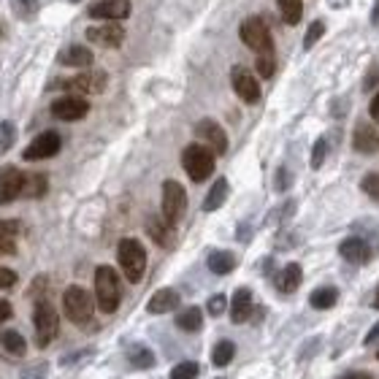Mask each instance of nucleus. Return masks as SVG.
Masks as SVG:
<instances>
[{"label":"nucleus","mask_w":379,"mask_h":379,"mask_svg":"<svg viewBox=\"0 0 379 379\" xmlns=\"http://www.w3.org/2000/svg\"><path fill=\"white\" fill-rule=\"evenodd\" d=\"M371 304H374V309H379V287H377V293H374V301H371Z\"/></svg>","instance_id":"nucleus-50"},{"label":"nucleus","mask_w":379,"mask_h":379,"mask_svg":"<svg viewBox=\"0 0 379 379\" xmlns=\"http://www.w3.org/2000/svg\"><path fill=\"white\" fill-rule=\"evenodd\" d=\"M106 85H108V76H106L104 70H89V68L85 73H79V76H73V79L60 82V87H66L70 92H85V95H98V92L106 89Z\"/></svg>","instance_id":"nucleus-9"},{"label":"nucleus","mask_w":379,"mask_h":379,"mask_svg":"<svg viewBox=\"0 0 379 379\" xmlns=\"http://www.w3.org/2000/svg\"><path fill=\"white\" fill-rule=\"evenodd\" d=\"M0 35H3V25H0Z\"/></svg>","instance_id":"nucleus-51"},{"label":"nucleus","mask_w":379,"mask_h":379,"mask_svg":"<svg viewBox=\"0 0 379 379\" xmlns=\"http://www.w3.org/2000/svg\"><path fill=\"white\" fill-rule=\"evenodd\" d=\"M92 60H95L92 52L87 46H79V44H73L66 52H60V66H68V68H89Z\"/></svg>","instance_id":"nucleus-22"},{"label":"nucleus","mask_w":379,"mask_h":379,"mask_svg":"<svg viewBox=\"0 0 379 379\" xmlns=\"http://www.w3.org/2000/svg\"><path fill=\"white\" fill-rule=\"evenodd\" d=\"M60 149H63V138H60V133L46 130V133L35 136L33 141L27 144V149L22 152V157L33 163V160H46V157H54Z\"/></svg>","instance_id":"nucleus-8"},{"label":"nucleus","mask_w":379,"mask_h":379,"mask_svg":"<svg viewBox=\"0 0 379 379\" xmlns=\"http://www.w3.org/2000/svg\"><path fill=\"white\" fill-rule=\"evenodd\" d=\"M323 33H325V22H323V19H314L311 27L306 30V38H304V49H311V46L323 38Z\"/></svg>","instance_id":"nucleus-37"},{"label":"nucleus","mask_w":379,"mask_h":379,"mask_svg":"<svg viewBox=\"0 0 379 379\" xmlns=\"http://www.w3.org/2000/svg\"><path fill=\"white\" fill-rule=\"evenodd\" d=\"M46 190H49L46 176L44 173H30L22 182V198H41V195H46Z\"/></svg>","instance_id":"nucleus-25"},{"label":"nucleus","mask_w":379,"mask_h":379,"mask_svg":"<svg viewBox=\"0 0 379 379\" xmlns=\"http://www.w3.org/2000/svg\"><path fill=\"white\" fill-rule=\"evenodd\" d=\"M33 325H35V344L49 347L57 339V330H60V317L49 301H38L33 311Z\"/></svg>","instance_id":"nucleus-4"},{"label":"nucleus","mask_w":379,"mask_h":379,"mask_svg":"<svg viewBox=\"0 0 379 379\" xmlns=\"http://www.w3.org/2000/svg\"><path fill=\"white\" fill-rule=\"evenodd\" d=\"M11 317V304L8 301H0V323H6Z\"/></svg>","instance_id":"nucleus-47"},{"label":"nucleus","mask_w":379,"mask_h":379,"mask_svg":"<svg viewBox=\"0 0 379 379\" xmlns=\"http://www.w3.org/2000/svg\"><path fill=\"white\" fill-rule=\"evenodd\" d=\"M195 136L204 141V147H209L214 155H225L228 152V136L225 130L214 120H201L195 125Z\"/></svg>","instance_id":"nucleus-10"},{"label":"nucleus","mask_w":379,"mask_h":379,"mask_svg":"<svg viewBox=\"0 0 379 379\" xmlns=\"http://www.w3.org/2000/svg\"><path fill=\"white\" fill-rule=\"evenodd\" d=\"M179 293L173 290V287H163V290H157L152 298H149V304H147V309L149 314H166V311H173L179 306Z\"/></svg>","instance_id":"nucleus-19"},{"label":"nucleus","mask_w":379,"mask_h":379,"mask_svg":"<svg viewBox=\"0 0 379 379\" xmlns=\"http://www.w3.org/2000/svg\"><path fill=\"white\" fill-rule=\"evenodd\" d=\"M301 279H304V271H301V266L298 263H290V266H285L279 276H276V287L282 290V293H295L298 287H301Z\"/></svg>","instance_id":"nucleus-23"},{"label":"nucleus","mask_w":379,"mask_h":379,"mask_svg":"<svg viewBox=\"0 0 379 379\" xmlns=\"http://www.w3.org/2000/svg\"><path fill=\"white\" fill-rule=\"evenodd\" d=\"M46 371H49V366H46V363H38V366H33V368L27 371L30 377H25V379H44L46 377Z\"/></svg>","instance_id":"nucleus-44"},{"label":"nucleus","mask_w":379,"mask_h":379,"mask_svg":"<svg viewBox=\"0 0 379 379\" xmlns=\"http://www.w3.org/2000/svg\"><path fill=\"white\" fill-rule=\"evenodd\" d=\"M377 85H379V68L374 66V68L366 73V79H363V89H366V92H371Z\"/></svg>","instance_id":"nucleus-41"},{"label":"nucleus","mask_w":379,"mask_h":379,"mask_svg":"<svg viewBox=\"0 0 379 379\" xmlns=\"http://www.w3.org/2000/svg\"><path fill=\"white\" fill-rule=\"evenodd\" d=\"M206 309H209V314H211V317H220V314L228 309V298H225V295H211V298H209Z\"/></svg>","instance_id":"nucleus-40"},{"label":"nucleus","mask_w":379,"mask_h":379,"mask_svg":"<svg viewBox=\"0 0 379 379\" xmlns=\"http://www.w3.org/2000/svg\"><path fill=\"white\" fill-rule=\"evenodd\" d=\"M182 166L192 182H204L214 173V152L204 144H190L182 152Z\"/></svg>","instance_id":"nucleus-3"},{"label":"nucleus","mask_w":379,"mask_h":379,"mask_svg":"<svg viewBox=\"0 0 379 379\" xmlns=\"http://www.w3.org/2000/svg\"><path fill=\"white\" fill-rule=\"evenodd\" d=\"M17 285V274L11 268H0V287H14Z\"/></svg>","instance_id":"nucleus-42"},{"label":"nucleus","mask_w":379,"mask_h":379,"mask_svg":"<svg viewBox=\"0 0 379 379\" xmlns=\"http://www.w3.org/2000/svg\"><path fill=\"white\" fill-rule=\"evenodd\" d=\"M279 3V11H282V19L287 25H298L301 22V14H304V3L301 0H276Z\"/></svg>","instance_id":"nucleus-30"},{"label":"nucleus","mask_w":379,"mask_h":379,"mask_svg":"<svg viewBox=\"0 0 379 379\" xmlns=\"http://www.w3.org/2000/svg\"><path fill=\"white\" fill-rule=\"evenodd\" d=\"M230 82H233V89H236V95H239L242 101H247V104H258L260 101L258 79L244 68V66H236V68L230 70Z\"/></svg>","instance_id":"nucleus-12"},{"label":"nucleus","mask_w":379,"mask_h":379,"mask_svg":"<svg viewBox=\"0 0 379 379\" xmlns=\"http://www.w3.org/2000/svg\"><path fill=\"white\" fill-rule=\"evenodd\" d=\"M147 233L152 236V242L160 244V247H166V249H171L173 242H176V236H173V225L163 217H149L147 220Z\"/></svg>","instance_id":"nucleus-17"},{"label":"nucleus","mask_w":379,"mask_h":379,"mask_svg":"<svg viewBox=\"0 0 379 379\" xmlns=\"http://www.w3.org/2000/svg\"><path fill=\"white\" fill-rule=\"evenodd\" d=\"M239 33H242V41L252 49V52L258 54H268L274 52V41H271V30H268V25L263 22L260 17H249L242 22V27H239Z\"/></svg>","instance_id":"nucleus-6"},{"label":"nucleus","mask_w":379,"mask_h":379,"mask_svg":"<svg viewBox=\"0 0 379 379\" xmlns=\"http://www.w3.org/2000/svg\"><path fill=\"white\" fill-rule=\"evenodd\" d=\"M336 301H339V290H336V287H317V290L309 295V304L314 309H330Z\"/></svg>","instance_id":"nucleus-28"},{"label":"nucleus","mask_w":379,"mask_h":379,"mask_svg":"<svg viewBox=\"0 0 379 379\" xmlns=\"http://www.w3.org/2000/svg\"><path fill=\"white\" fill-rule=\"evenodd\" d=\"M342 379H374L371 374H363V371H355V374H344Z\"/></svg>","instance_id":"nucleus-48"},{"label":"nucleus","mask_w":379,"mask_h":379,"mask_svg":"<svg viewBox=\"0 0 379 379\" xmlns=\"http://www.w3.org/2000/svg\"><path fill=\"white\" fill-rule=\"evenodd\" d=\"M19 233H22V225L17 220H3L0 223V258L3 255H17Z\"/></svg>","instance_id":"nucleus-20"},{"label":"nucleus","mask_w":379,"mask_h":379,"mask_svg":"<svg viewBox=\"0 0 379 379\" xmlns=\"http://www.w3.org/2000/svg\"><path fill=\"white\" fill-rule=\"evenodd\" d=\"M371 19H374V25H379V3L374 6V14H371Z\"/></svg>","instance_id":"nucleus-49"},{"label":"nucleus","mask_w":379,"mask_h":379,"mask_svg":"<svg viewBox=\"0 0 379 379\" xmlns=\"http://www.w3.org/2000/svg\"><path fill=\"white\" fill-rule=\"evenodd\" d=\"M176 325L182 328V330H187V333L201 330V325H204V311L198 309V306H190V309L179 311L176 314Z\"/></svg>","instance_id":"nucleus-26"},{"label":"nucleus","mask_w":379,"mask_h":379,"mask_svg":"<svg viewBox=\"0 0 379 379\" xmlns=\"http://www.w3.org/2000/svg\"><path fill=\"white\" fill-rule=\"evenodd\" d=\"M233 355H236V344L233 342H217V347H214V352H211V363L217 366V368H223V366H228V363L233 361Z\"/></svg>","instance_id":"nucleus-31"},{"label":"nucleus","mask_w":379,"mask_h":379,"mask_svg":"<svg viewBox=\"0 0 379 379\" xmlns=\"http://www.w3.org/2000/svg\"><path fill=\"white\" fill-rule=\"evenodd\" d=\"M339 252H342V258L349 260V263H355V266H363V263L371 260V247L363 242L361 236L344 239V242L339 244Z\"/></svg>","instance_id":"nucleus-16"},{"label":"nucleus","mask_w":379,"mask_h":379,"mask_svg":"<svg viewBox=\"0 0 379 379\" xmlns=\"http://www.w3.org/2000/svg\"><path fill=\"white\" fill-rule=\"evenodd\" d=\"M363 192H366L368 198L379 201V173H366V176H363Z\"/></svg>","instance_id":"nucleus-39"},{"label":"nucleus","mask_w":379,"mask_h":379,"mask_svg":"<svg viewBox=\"0 0 379 379\" xmlns=\"http://www.w3.org/2000/svg\"><path fill=\"white\" fill-rule=\"evenodd\" d=\"M0 344H3V349L8 352V355H25V339H22V333H17V330H6L3 336H0Z\"/></svg>","instance_id":"nucleus-32"},{"label":"nucleus","mask_w":379,"mask_h":379,"mask_svg":"<svg viewBox=\"0 0 379 379\" xmlns=\"http://www.w3.org/2000/svg\"><path fill=\"white\" fill-rule=\"evenodd\" d=\"M276 70V63H274V54H258V73L263 79H268V76H274Z\"/></svg>","instance_id":"nucleus-38"},{"label":"nucleus","mask_w":379,"mask_h":379,"mask_svg":"<svg viewBox=\"0 0 379 379\" xmlns=\"http://www.w3.org/2000/svg\"><path fill=\"white\" fill-rule=\"evenodd\" d=\"M117 260H120L122 271L128 282H141V276L147 271V249L141 247V242L136 239H122L117 247Z\"/></svg>","instance_id":"nucleus-2"},{"label":"nucleus","mask_w":379,"mask_h":379,"mask_svg":"<svg viewBox=\"0 0 379 379\" xmlns=\"http://www.w3.org/2000/svg\"><path fill=\"white\" fill-rule=\"evenodd\" d=\"M198 374H201V368H198V363L192 361H185L171 368V379H195Z\"/></svg>","instance_id":"nucleus-35"},{"label":"nucleus","mask_w":379,"mask_h":379,"mask_svg":"<svg viewBox=\"0 0 379 379\" xmlns=\"http://www.w3.org/2000/svg\"><path fill=\"white\" fill-rule=\"evenodd\" d=\"M11 6H14V14L19 19L30 22L38 14V8H41V0H11Z\"/></svg>","instance_id":"nucleus-33"},{"label":"nucleus","mask_w":379,"mask_h":379,"mask_svg":"<svg viewBox=\"0 0 379 379\" xmlns=\"http://www.w3.org/2000/svg\"><path fill=\"white\" fill-rule=\"evenodd\" d=\"M87 41L98 44V46H108V49H117L125 41V27L120 22H104V25H95L87 30Z\"/></svg>","instance_id":"nucleus-11"},{"label":"nucleus","mask_w":379,"mask_h":379,"mask_svg":"<svg viewBox=\"0 0 379 379\" xmlns=\"http://www.w3.org/2000/svg\"><path fill=\"white\" fill-rule=\"evenodd\" d=\"M377 358H379V352H377Z\"/></svg>","instance_id":"nucleus-53"},{"label":"nucleus","mask_w":379,"mask_h":379,"mask_svg":"<svg viewBox=\"0 0 379 379\" xmlns=\"http://www.w3.org/2000/svg\"><path fill=\"white\" fill-rule=\"evenodd\" d=\"M22 182H25V173L19 168H14V166L0 168V206L17 201L22 195Z\"/></svg>","instance_id":"nucleus-14"},{"label":"nucleus","mask_w":379,"mask_h":379,"mask_svg":"<svg viewBox=\"0 0 379 379\" xmlns=\"http://www.w3.org/2000/svg\"><path fill=\"white\" fill-rule=\"evenodd\" d=\"M368 114H371V120L379 122V92L371 98V106H368Z\"/></svg>","instance_id":"nucleus-46"},{"label":"nucleus","mask_w":379,"mask_h":379,"mask_svg":"<svg viewBox=\"0 0 379 379\" xmlns=\"http://www.w3.org/2000/svg\"><path fill=\"white\" fill-rule=\"evenodd\" d=\"M252 314V293L247 287H239L233 301H230V320L233 323H247Z\"/></svg>","instance_id":"nucleus-21"},{"label":"nucleus","mask_w":379,"mask_h":379,"mask_svg":"<svg viewBox=\"0 0 379 379\" xmlns=\"http://www.w3.org/2000/svg\"><path fill=\"white\" fill-rule=\"evenodd\" d=\"M70 3H79V0H70Z\"/></svg>","instance_id":"nucleus-52"},{"label":"nucleus","mask_w":379,"mask_h":379,"mask_svg":"<svg viewBox=\"0 0 379 379\" xmlns=\"http://www.w3.org/2000/svg\"><path fill=\"white\" fill-rule=\"evenodd\" d=\"M352 144H355V149H358V152L371 155V152H377V147H379V133L371 128V125H368V122H361V125L355 128Z\"/></svg>","instance_id":"nucleus-18"},{"label":"nucleus","mask_w":379,"mask_h":379,"mask_svg":"<svg viewBox=\"0 0 379 379\" xmlns=\"http://www.w3.org/2000/svg\"><path fill=\"white\" fill-rule=\"evenodd\" d=\"M225 198H228V182L217 179L209 190V195L204 198V211H217L225 204Z\"/></svg>","instance_id":"nucleus-27"},{"label":"nucleus","mask_w":379,"mask_h":379,"mask_svg":"<svg viewBox=\"0 0 379 379\" xmlns=\"http://www.w3.org/2000/svg\"><path fill=\"white\" fill-rule=\"evenodd\" d=\"M325 155H328V141L325 138H317V141H314V147H311V157H309V163H311V168H314V171H317V168H323Z\"/></svg>","instance_id":"nucleus-36"},{"label":"nucleus","mask_w":379,"mask_h":379,"mask_svg":"<svg viewBox=\"0 0 379 379\" xmlns=\"http://www.w3.org/2000/svg\"><path fill=\"white\" fill-rule=\"evenodd\" d=\"M63 309H66V317H68L70 323H76V325H87L89 320H92V295L87 293L85 287H79V285H73L66 290L63 295Z\"/></svg>","instance_id":"nucleus-5"},{"label":"nucleus","mask_w":379,"mask_h":379,"mask_svg":"<svg viewBox=\"0 0 379 379\" xmlns=\"http://www.w3.org/2000/svg\"><path fill=\"white\" fill-rule=\"evenodd\" d=\"M287 187H290V173H287V168H279L276 171V190L285 192Z\"/></svg>","instance_id":"nucleus-43"},{"label":"nucleus","mask_w":379,"mask_h":379,"mask_svg":"<svg viewBox=\"0 0 379 379\" xmlns=\"http://www.w3.org/2000/svg\"><path fill=\"white\" fill-rule=\"evenodd\" d=\"M14 141H17V128H14V122H0V155L8 152V149L14 147Z\"/></svg>","instance_id":"nucleus-34"},{"label":"nucleus","mask_w":379,"mask_h":379,"mask_svg":"<svg viewBox=\"0 0 379 379\" xmlns=\"http://www.w3.org/2000/svg\"><path fill=\"white\" fill-rule=\"evenodd\" d=\"M92 19H104V22H120L130 17V3L128 0H101L95 6H89L87 11Z\"/></svg>","instance_id":"nucleus-15"},{"label":"nucleus","mask_w":379,"mask_h":379,"mask_svg":"<svg viewBox=\"0 0 379 379\" xmlns=\"http://www.w3.org/2000/svg\"><path fill=\"white\" fill-rule=\"evenodd\" d=\"M52 114L57 120L76 122L89 114V104H87L85 98H79V95H66V98H60V101L52 104Z\"/></svg>","instance_id":"nucleus-13"},{"label":"nucleus","mask_w":379,"mask_h":379,"mask_svg":"<svg viewBox=\"0 0 379 379\" xmlns=\"http://www.w3.org/2000/svg\"><path fill=\"white\" fill-rule=\"evenodd\" d=\"M128 361H130V366H136V368H152V366H155V355H152L149 347L136 344V347H130Z\"/></svg>","instance_id":"nucleus-29"},{"label":"nucleus","mask_w":379,"mask_h":379,"mask_svg":"<svg viewBox=\"0 0 379 379\" xmlns=\"http://www.w3.org/2000/svg\"><path fill=\"white\" fill-rule=\"evenodd\" d=\"M187 211V192L179 182L168 179L163 185V217L168 220L171 225H176Z\"/></svg>","instance_id":"nucleus-7"},{"label":"nucleus","mask_w":379,"mask_h":379,"mask_svg":"<svg viewBox=\"0 0 379 379\" xmlns=\"http://www.w3.org/2000/svg\"><path fill=\"white\" fill-rule=\"evenodd\" d=\"M95 298H98V309L106 311V314H114L120 309V276L111 266H98L95 268Z\"/></svg>","instance_id":"nucleus-1"},{"label":"nucleus","mask_w":379,"mask_h":379,"mask_svg":"<svg viewBox=\"0 0 379 379\" xmlns=\"http://www.w3.org/2000/svg\"><path fill=\"white\" fill-rule=\"evenodd\" d=\"M363 342H366V347H371L374 342H379V323H377L374 328H371L368 333H366V339H363Z\"/></svg>","instance_id":"nucleus-45"},{"label":"nucleus","mask_w":379,"mask_h":379,"mask_svg":"<svg viewBox=\"0 0 379 379\" xmlns=\"http://www.w3.org/2000/svg\"><path fill=\"white\" fill-rule=\"evenodd\" d=\"M206 263H209V271H211V274L223 276V274H230V271L236 268V255L220 249V252H211Z\"/></svg>","instance_id":"nucleus-24"}]
</instances>
